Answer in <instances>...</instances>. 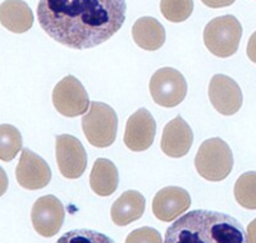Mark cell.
Here are the masks:
<instances>
[{
  "label": "cell",
  "mask_w": 256,
  "mask_h": 243,
  "mask_svg": "<svg viewBox=\"0 0 256 243\" xmlns=\"http://www.w3.org/2000/svg\"><path fill=\"white\" fill-rule=\"evenodd\" d=\"M126 10L123 0H42L38 20L52 40L84 50L116 35L124 24Z\"/></svg>",
  "instance_id": "6da1fadb"
},
{
  "label": "cell",
  "mask_w": 256,
  "mask_h": 243,
  "mask_svg": "<svg viewBox=\"0 0 256 243\" xmlns=\"http://www.w3.org/2000/svg\"><path fill=\"white\" fill-rule=\"evenodd\" d=\"M166 243H244L246 233L237 219L210 210L180 215L166 229Z\"/></svg>",
  "instance_id": "7a4b0ae2"
},
{
  "label": "cell",
  "mask_w": 256,
  "mask_h": 243,
  "mask_svg": "<svg viewBox=\"0 0 256 243\" xmlns=\"http://www.w3.org/2000/svg\"><path fill=\"white\" fill-rule=\"evenodd\" d=\"M198 173L210 182L226 180L233 169V152L227 142L219 137L209 138L201 144L195 156Z\"/></svg>",
  "instance_id": "3957f363"
},
{
  "label": "cell",
  "mask_w": 256,
  "mask_h": 243,
  "mask_svg": "<svg viewBox=\"0 0 256 243\" xmlns=\"http://www.w3.org/2000/svg\"><path fill=\"white\" fill-rule=\"evenodd\" d=\"M84 137L95 148H109L116 141L118 116L113 108L104 102H91L90 110L82 116Z\"/></svg>",
  "instance_id": "277c9868"
},
{
  "label": "cell",
  "mask_w": 256,
  "mask_h": 243,
  "mask_svg": "<svg viewBox=\"0 0 256 243\" xmlns=\"http://www.w3.org/2000/svg\"><path fill=\"white\" fill-rule=\"evenodd\" d=\"M241 38V24L230 14L214 18L204 30L205 46L219 58H230L236 54Z\"/></svg>",
  "instance_id": "5b68a950"
},
{
  "label": "cell",
  "mask_w": 256,
  "mask_h": 243,
  "mask_svg": "<svg viewBox=\"0 0 256 243\" xmlns=\"http://www.w3.org/2000/svg\"><path fill=\"white\" fill-rule=\"evenodd\" d=\"M150 94L158 105L174 108L184 102L187 95V82L184 74L174 68H160L150 80Z\"/></svg>",
  "instance_id": "8992f818"
},
{
  "label": "cell",
  "mask_w": 256,
  "mask_h": 243,
  "mask_svg": "<svg viewBox=\"0 0 256 243\" xmlns=\"http://www.w3.org/2000/svg\"><path fill=\"white\" fill-rule=\"evenodd\" d=\"M52 105L59 114L68 118L84 116L90 105L88 91L74 76H67L52 90Z\"/></svg>",
  "instance_id": "52a82bcc"
},
{
  "label": "cell",
  "mask_w": 256,
  "mask_h": 243,
  "mask_svg": "<svg viewBox=\"0 0 256 243\" xmlns=\"http://www.w3.org/2000/svg\"><path fill=\"white\" fill-rule=\"evenodd\" d=\"M56 158L59 172L68 180L80 178L88 166V152L81 141L72 134L56 136Z\"/></svg>",
  "instance_id": "ba28073f"
},
{
  "label": "cell",
  "mask_w": 256,
  "mask_h": 243,
  "mask_svg": "<svg viewBox=\"0 0 256 243\" xmlns=\"http://www.w3.org/2000/svg\"><path fill=\"white\" fill-rule=\"evenodd\" d=\"M64 218H66V210L63 204L52 194L40 197L32 206V226L42 237H54L60 230Z\"/></svg>",
  "instance_id": "9c48e42d"
},
{
  "label": "cell",
  "mask_w": 256,
  "mask_h": 243,
  "mask_svg": "<svg viewBox=\"0 0 256 243\" xmlns=\"http://www.w3.org/2000/svg\"><path fill=\"white\" fill-rule=\"evenodd\" d=\"M16 178L20 187L35 191L46 187L52 180L49 164L30 148H24L16 169Z\"/></svg>",
  "instance_id": "30bf717a"
},
{
  "label": "cell",
  "mask_w": 256,
  "mask_h": 243,
  "mask_svg": "<svg viewBox=\"0 0 256 243\" xmlns=\"http://www.w3.org/2000/svg\"><path fill=\"white\" fill-rule=\"evenodd\" d=\"M209 98L214 109L223 116L236 114L244 102L241 87L226 74L212 76L209 84Z\"/></svg>",
  "instance_id": "8fae6325"
},
{
  "label": "cell",
  "mask_w": 256,
  "mask_h": 243,
  "mask_svg": "<svg viewBox=\"0 0 256 243\" xmlns=\"http://www.w3.org/2000/svg\"><path fill=\"white\" fill-rule=\"evenodd\" d=\"M156 134V122L145 108L134 112L127 120L123 141L132 151H145L152 145Z\"/></svg>",
  "instance_id": "7c38bea8"
},
{
  "label": "cell",
  "mask_w": 256,
  "mask_h": 243,
  "mask_svg": "<svg viewBox=\"0 0 256 243\" xmlns=\"http://www.w3.org/2000/svg\"><path fill=\"white\" fill-rule=\"evenodd\" d=\"M191 206V196L180 187H166L155 194L152 200V212L162 222H173L184 215Z\"/></svg>",
  "instance_id": "4fadbf2b"
},
{
  "label": "cell",
  "mask_w": 256,
  "mask_h": 243,
  "mask_svg": "<svg viewBox=\"0 0 256 243\" xmlns=\"http://www.w3.org/2000/svg\"><path fill=\"white\" fill-rule=\"evenodd\" d=\"M194 142V132L182 116H176L164 127L160 148L169 158H184Z\"/></svg>",
  "instance_id": "5bb4252c"
},
{
  "label": "cell",
  "mask_w": 256,
  "mask_h": 243,
  "mask_svg": "<svg viewBox=\"0 0 256 243\" xmlns=\"http://www.w3.org/2000/svg\"><path fill=\"white\" fill-rule=\"evenodd\" d=\"M146 200L138 191H126L118 197L110 208V218L118 226H127L142 216Z\"/></svg>",
  "instance_id": "9a60e30c"
},
{
  "label": "cell",
  "mask_w": 256,
  "mask_h": 243,
  "mask_svg": "<svg viewBox=\"0 0 256 243\" xmlns=\"http://www.w3.org/2000/svg\"><path fill=\"white\" fill-rule=\"evenodd\" d=\"M0 24L13 34H24L34 24V13L26 2H3L0 4Z\"/></svg>",
  "instance_id": "2e32d148"
},
{
  "label": "cell",
  "mask_w": 256,
  "mask_h": 243,
  "mask_svg": "<svg viewBox=\"0 0 256 243\" xmlns=\"http://www.w3.org/2000/svg\"><path fill=\"white\" fill-rule=\"evenodd\" d=\"M132 38L141 49L155 52L166 42V30L154 17H141L132 27Z\"/></svg>",
  "instance_id": "e0dca14e"
},
{
  "label": "cell",
  "mask_w": 256,
  "mask_h": 243,
  "mask_svg": "<svg viewBox=\"0 0 256 243\" xmlns=\"http://www.w3.org/2000/svg\"><path fill=\"white\" fill-rule=\"evenodd\" d=\"M120 183V174L118 169L110 160L100 158L95 160L90 173L91 190L98 196H110L118 188Z\"/></svg>",
  "instance_id": "ac0fdd59"
},
{
  "label": "cell",
  "mask_w": 256,
  "mask_h": 243,
  "mask_svg": "<svg viewBox=\"0 0 256 243\" xmlns=\"http://www.w3.org/2000/svg\"><path fill=\"white\" fill-rule=\"evenodd\" d=\"M22 134L12 124H0V160L12 162L22 150Z\"/></svg>",
  "instance_id": "d6986e66"
},
{
  "label": "cell",
  "mask_w": 256,
  "mask_h": 243,
  "mask_svg": "<svg viewBox=\"0 0 256 243\" xmlns=\"http://www.w3.org/2000/svg\"><path fill=\"white\" fill-rule=\"evenodd\" d=\"M233 194L242 208L256 210V172L242 174L234 184Z\"/></svg>",
  "instance_id": "ffe728a7"
},
{
  "label": "cell",
  "mask_w": 256,
  "mask_h": 243,
  "mask_svg": "<svg viewBox=\"0 0 256 243\" xmlns=\"http://www.w3.org/2000/svg\"><path fill=\"white\" fill-rule=\"evenodd\" d=\"M160 10L162 14L170 22H184L194 10V2L192 0H163L160 2Z\"/></svg>",
  "instance_id": "44dd1931"
},
{
  "label": "cell",
  "mask_w": 256,
  "mask_h": 243,
  "mask_svg": "<svg viewBox=\"0 0 256 243\" xmlns=\"http://www.w3.org/2000/svg\"><path fill=\"white\" fill-rule=\"evenodd\" d=\"M127 243H162V236L159 232L154 228H148V226H144V228L136 229V230L131 232L128 237L126 238Z\"/></svg>",
  "instance_id": "7402d4cb"
},
{
  "label": "cell",
  "mask_w": 256,
  "mask_h": 243,
  "mask_svg": "<svg viewBox=\"0 0 256 243\" xmlns=\"http://www.w3.org/2000/svg\"><path fill=\"white\" fill-rule=\"evenodd\" d=\"M248 56L252 63L256 64V31L254 32L252 35L250 36L248 38Z\"/></svg>",
  "instance_id": "603a6c76"
},
{
  "label": "cell",
  "mask_w": 256,
  "mask_h": 243,
  "mask_svg": "<svg viewBox=\"0 0 256 243\" xmlns=\"http://www.w3.org/2000/svg\"><path fill=\"white\" fill-rule=\"evenodd\" d=\"M246 242L256 243V219H254L248 226V233H246Z\"/></svg>",
  "instance_id": "cb8c5ba5"
},
{
  "label": "cell",
  "mask_w": 256,
  "mask_h": 243,
  "mask_svg": "<svg viewBox=\"0 0 256 243\" xmlns=\"http://www.w3.org/2000/svg\"><path fill=\"white\" fill-rule=\"evenodd\" d=\"M9 186V180H8V176L4 172V169L0 166V197L3 196L4 194L6 192Z\"/></svg>",
  "instance_id": "d4e9b609"
}]
</instances>
